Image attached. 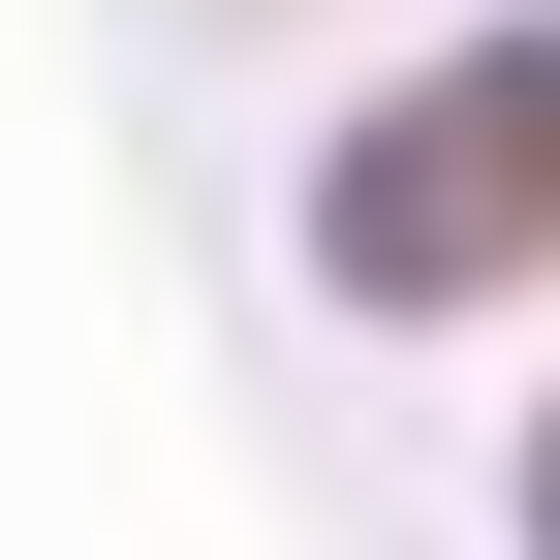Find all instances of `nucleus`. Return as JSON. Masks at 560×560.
Wrapping results in <instances>:
<instances>
[{"mask_svg":"<svg viewBox=\"0 0 560 560\" xmlns=\"http://www.w3.org/2000/svg\"><path fill=\"white\" fill-rule=\"evenodd\" d=\"M312 249L374 280V312H467L499 249H560V32H467L436 94H374L312 156Z\"/></svg>","mask_w":560,"mask_h":560,"instance_id":"nucleus-1","label":"nucleus"},{"mask_svg":"<svg viewBox=\"0 0 560 560\" xmlns=\"http://www.w3.org/2000/svg\"><path fill=\"white\" fill-rule=\"evenodd\" d=\"M529 529H560V436H529Z\"/></svg>","mask_w":560,"mask_h":560,"instance_id":"nucleus-2","label":"nucleus"}]
</instances>
